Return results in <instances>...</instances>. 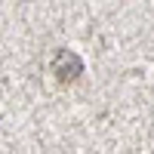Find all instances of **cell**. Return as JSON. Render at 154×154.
Here are the masks:
<instances>
[{"mask_svg": "<svg viewBox=\"0 0 154 154\" xmlns=\"http://www.w3.org/2000/svg\"><path fill=\"white\" fill-rule=\"evenodd\" d=\"M53 74L59 77L62 83L77 80V74H83V62H80V56L71 53V49H59L56 59H53Z\"/></svg>", "mask_w": 154, "mask_h": 154, "instance_id": "6da1fadb", "label": "cell"}]
</instances>
